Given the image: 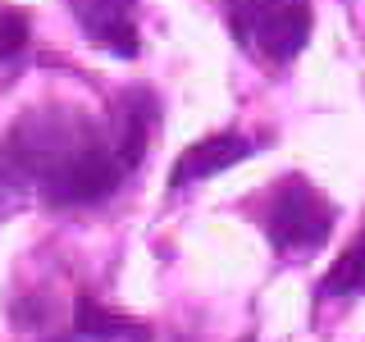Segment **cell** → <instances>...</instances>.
<instances>
[{
	"label": "cell",
	"mask_w": 365,
	"mask_h": 342,
	"mask_svg": "<svg viewBox=\"0 0 365 342\" xmlns=\"http://www.w3.org/2000/svg\"><path fill=\"white\" fill-rule=\"evenodd\" d=\"M329 228H334V214H329L324 197L306 187L302 178L283 182L269 205V242L279 251H315L324 247Z\"/></svg>",
	"instance_id": "6da1fadb"
},
{
	"label": "cell",
	"mask_w": 365,
	"mask_h": 342,
	"mask_svg": "<svg viewBox=\"0 0 365 342\" xmlns=\"http://www.w3.org/2000/svg\"><path fill=\"white\" fill-rule=\"evenodd\" d=\"M119 174H123L119 160H110L101 151H78L41 178V197L51 205H87V201L110 197Z\"/></svg>",
	"instance_id": "7a4b0ae2"
},
{
	"label": "cell",
	"mask_w": 365,
	"mask_h": 342,
	"mask_svg": "<svg viewBox=\"0 0 365 342\" xmlns=\"http://www.w3.org/2000/svg\"><path fill=\"white\" fill-rule=\"evenodd\" d=\"M247 155H251V142H247V137H237V133H210V137L192 142L187 151L178 155V165H174V174H169V182H174V187H187V182L215 178V174L233 169L237 160H247Z\"/></svg>",
	"instance_id": "3957f363"
},
{
	"label": "cell",
	"mask_w": 365,
	"mask_h": 342,
	"mask_svg": "<svg viewBox=\"0 0 365 342\" xmlns=\"http://www.w3.org/2000/svg\"><path fill=\"white\" fill-rule=\"evenodd\" d=\"M68 5H73V14L91 41H101L114 55H137V32L128 23L137 0H68Z\"/></svg>",
	"instance_id": "277c9868"
},
{
	"label": "cell",
	"mask_w": 365,
	"mask_h": 342,
	"mask_svg": "<svg viewBox=\"0 0 365 342\" xmlns=\"http://www.w3.org/2000/svg\"><path fill=\"white\" fill-rule=\"evenodd\" d=\"M256 41L269 60H292L306 41H311V9L288 0V5H274L256 19Z\"/></svg>",
	"instance_id": "5b68a950"
},
{
	"label": "cell",
	"mask_w": 365,
	"mask_h": 342,
	"mask_svg": "<svg viewBox=\"0 0 365 342\" xmlns=\"http://www.w3.org/2000/svg\"><path fill=\"white\" fill-rule=\"evenodd\" d=\"M151 114L155 105L146 100V91H128L123 96V151H119V165L133 169L137 160H142V146H146V128H151Z\"/></svg>",
	"instance_id": "8992f818"
},
{
	"label": "cell",
	"mask_w": 365,
	"mask_h": 342,
	"mask_svg": "<svg viewBox=\"0 0 365 342\" xmlns=\"http://www.w3.org/2000/svg\"><path fill=\"white\" fill-rule=\"evenodd\" d=\"M73 324H78V333L83 338H133V342H142L146 333L142 328H133L123 315H114V311H101L96 301H78V311H73Z\"/></svg>",
	"instance_id": "52a82bcc"
},
{
	"label": "cell",
	"mask_w": 365,
	"mask_h": 342,
	"mask_svg": "<svg viewBox=\"0 0 365 342\" xmlns=\"http://www.w3.org/2000/svg\"><path fill=\"white\" fill-rule=\"evenodd\" d=\"M324 292L329 296H347V292H365V242H356L347 256L329 269L324 279Z\"/></svg>",
	"instance_id": "ba28073f"
},
{
	"label": "cell",
	"mask_w": 365,
	"mask_h": 342,
	"mask_svg": "<svg viewBox=\"0 0 365 342\" xmlns=\"http://www.w3.org/2000/svg\"><path fill=\"white\" fill-rule=\"evenodd\" d=\"M23 41H28V19H23L19 9H5V14H0V60L19 55Z\"/></svg>",
	"instance_id": "9c48e42d"
}]
</instances>
